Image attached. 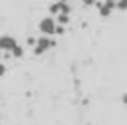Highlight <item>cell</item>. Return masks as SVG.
I'll use <instances>...</instances> for the list:
<instances>
[{"label":"cell","mask_w":127,"mask_h":125,"mask_svg":"<svg viewBox=\"0 0 127 125\" xmlns=\"http://www.w3.org/2000/svg\"><path fill=\"white\" fill-rule=\"evenodd\" d=\"M54 46H56V42H54L50 36L42 34V38H36V44H34V54H36V56H42V54H46L48 50H52Z\"/></svg>","instance_id":"6da1fadb"},{"label":"cell","mask_w":127,"mask_h":125,"mask_svg":"<svg viewBox=\"0 0 127 125\" xmlns=\"http://www.w3.org/2000/svg\"><path fill=\"white\" fill-rule=\"evenodd\" d=\"M56 18H52V16H46V18H42L40 22H38V30H40V34H46V36H54L56 34Z\"/></svg>","instance_id":"7a4b0ae2"},{"label":"cell","mask_w":127,"mask_h":125,"mask_svg":"<svg viewBox=\"0 0 127 125\" xmlns=\"http://www.w3.org/2000/svg\"><path fill=\"white\" fill-rule=\"evenodd\" d=\"M115 2H117V0H103V2H99V4H97L99 16H101V18H107V16H111V12L115 10Z\"/></svg>","instance_id":"3957f363"},{"label":"cell","mask_w":127,"mask_h":125,"mask_svg":"<svg viewBox=\"0 0 127 125\" xmlns=\"http://www.w3.org/2000/svg\"><path fill=\"white\" fill-rule=\"evenodd\" d=\"M16 44H18V42H16V38H14V36H10V34L0 36V50H2V52H10Z\"/></svg>","instance_id":"277c9868"},{"label":"cell","mask_w":127,"mask_h":125,"mask_svg":"<svg viewBox=\"0 0 127 125\" xmlns=\"http://www.w3.org/2000/svg\"><path fill=\"white\" fill-rule=\"evenodd\" d=\"M50 12H52V14H60V12L69 14V12H71V8H69V4H67V2L60 0V2H54V4L50 6Z\"/></svg>","instance_id":"5b68a950"},{"label":"cell","mask_w":127,"mask_h":125,"mask_svg":"<svg viewBox=\"0 0 127 125\" xmlns=\"http://www.w3.org/2000/svg\"><path fill=\"white\" fill-rule=\"evenodd\" d=\"M58 18H56V22L58 24H64V26H67L69 24V14H64V12H60V14H56Z\"/></svg>","instance_id":"8992f818"},{"label":"cell","mask_w":127,"mask_h":125,"mask_svg":"<svg viewBox=\"0 0 127 125\" xmlns=\"http://www.w3.org/2000/svg\"><path fill=\"white\" fill-rule=\"evenodd\" d=\"M10 54H12V58H22V56H24V48H22L20 44H16V46L10 50Z\"/></svg>","instance_id":"52a82bcc"},{"label":"cell","mask_w":127,"mask_h":125,"mask_svg":"<svg viewBox=\"0 0 127 125\" xmlns=\"http://www.w3.org/2000/svg\"><path fill=\"white\" fill-rule=\"evenodd\" d=\"M115 10L127 12V0H117V2H115Z\"/></svg>","instance_id":"ba28073f"},{"label":"cell","mask_w":127,"mask_h":125,"mask_svg":"<svg viewBox=\"0 0 127 125\" xmlns=\"http://www.w3.org/2000/svg\"><path fill=\"white\" fill-rule=\"evenodd\" d=\"M64 32H65V26H64V24H56V34H58V36H62Z\"/></svg>","instance_id":"9c48e42d"},{"label":"cell","mask_w":127,"mask_h":125,"mask_svg":"<svg viewBox=\"0 0 127 125\" xmlns=\"http://www.w3.org/2000/svg\"><path fill=\"white\" fill-rule=\"evenodd\" d=\"M81 4L89 8V6H95V4H97V0H81Z\"/></svg>","instance_id":"30bf717a"},{"label":"cell","mask_w":127,"mask_h":125,"mask_svg":"<svg viewBox=\"0 0 127 125\" xmlns=\"http://www.w3.org/2000/svg\"><path fill=\"white\" fill-rule=\"evenodd\" d=\"M26 44H28L30 48H34V44H36V38H34V36H32V38H28V40H26Z\"/></svg>","instance_id":"8fae6325"},{"label":"cell","mask_w":127,"mask_h":125,"mask_svg":"<svg viewBox=\"0 0 127 125\" xmlns=\"http://www.w3.org/2000/svg\"><path fill=\"white\" fill-rule=\"evenodd\" d=\"M4 73H6V67H4V63L0 62V75H4Z\"/></svg>","instance_id":"7c38bea8"},{"label":"cell","mask_w":127,"mask_h":125,"mask_svg":"<svg viewBox=\"0 0 127 125\" xmlns=\"http://www.w3.org/2000/svg\"><path fill=\"white\" fill-rule=\"evenodd\" d=\"M64 2H67V0H64Z\"/></svg>","instance_id":"4fadbf2b"}]
</instances>
